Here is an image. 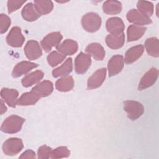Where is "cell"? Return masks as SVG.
Returning a JSON list of instances; mask_svg holds the SVG:
<instances>
[{
	"label": "cell",
	"instance_id": "19",
	"mask_svg": "<svg viewBox=\"0 0 159 159\" xmlns=\"http://www.w3.org/2000/svg\"><path fill=\"white\" fill-rule=\"evenodd\" d=\"M143 51L144 47L141 44L131 47L125 53L124 61L127 64L134 62L142 56Z\"/></svg>",
	"mask_w": 159,
	"mask_h": 159
},
{
	"label": "cell",
	"instance_id": "21",
	"mask_svg": "<svg viewBox=\"0 0 159 159\" xmlns=\"http://www.w3.org/2000/svg\"><path fill=\"white\" fill-rule=\"evenodd\" d=\"M44 73L41 70H36L26 76L22 80V84L24 87H29L39 82L43 77Z\"/></svg>",
	"mask_w": 159,
	"mask_h": 159
},
{
	"label": "cell",
	"instance_id": "1",
	"mask_svg": "<svg viewBox=\"0 0 159 159\" xmlns=\"http://www.w3.org/2000/svg\"><path fill=\"white\" fill-rule=\"evenodd\" d=\"M25 119L16 115L7 117L2 124L1 130L5 133L14 134L20 130Z\"/></svg>",
	"mask_w": 159,
	"mask_h": 159
},
{
	"label": "cell",
	"instance_id": "24",
	"mask_svg": "<svg viewBox=\"0 0 159 159\" xmlns=\"http://www.w3.org/2000/svg\"><path fill=\"white\" fill-rule=\"evenodd\" d=\"M74 81L71 76H65L58 80L55 83L56 89L60 91H68L73 89Z\"/></svg>",
	"mask_w": 159,
	"mask_h": 159
},
{
	"label": "cell",
	"instance_id": "25",
	"mask_svg": "<svg viewBox=\"0 0 159 159\" xmlns=\"http://www.w3.org/2000/svg\"><path fill=\"white\" fill-rule=\"evenodd\" d=\"M103 11L107 14H117L122 11V4L117 1H107L102 5Z\"/></svg>",
	"mask_w": 159,
	"mask_h": 159
},
{
	"label": "cell",
	"instance_id": "10",
	"mask_svg": "<svg viewBox=\"0 0 159 159\" xmlns=\"http://www.w3.org/2000/svg\"><path fill=\"white\" fill-rule=\"evenodd\" d=\"M106 76V69L102 68L96 71L88 79V89H93L99 87L104 82Z\"/></svg>",
	"mask_w": 159,
	"mask_h": 159
},
{
	"label": "cell",
	"instance_id": "16",
	"mask_svg": "<svg viewBox=\"0 0 159 159\" xmlns=\"http://www.w3.org/2000/svg\"><path fill=\"white\" fill-rule=\"evenodd\" d=\"M125 42V35L124 32L119 34H110L106 37L107 45L112 49L121 48Z\"/></svg>",
	"mask_w": 159,
	"mask_h": 159
},
{
	"label": "cell",
	"instance_id": "8",
	"mask_svg": "<svg viewBox=\"0 0 159 159\" xmlns=\"http://www.w3.org/2000/svg\"><path fill=\"white\" fill-rule=\"evenodd\" d=\"M24 53L26 57L30 60H34L42 55V52L39 43L34 40L28 41L24 47Z\"/></svg>",
	"mask_w": 159,
	"mask_h": 159
},
{
	"label": "cell",
	"instance_id": "11",
	"mask_svg": "<svg viewBox=\"0 0 159 159\" xmlns=\"http://www.w3.org/2000/svg\"><path fill=\"white\" fill-rule=\"evenodd\" d=\"M158 75V70L156 68H152L142 77L139 84V90L145 89L152 86L157 80Z\"/></svg>",
	"mask_w": 159,
	"mask_h": 159
},
{
	"label": "cell",
	"instance_id": "15",
	"mask_svg": "<svg viewBox=\"0 0 159 159\" xmlns=\"http://www.w3.org/2000/svg\"><path fill=\"white\" fill-rule=\"evenodd\" d=\"M19 92L14 89H9L4 88L1 91V96L2 99L10 107H16L17 102V98Z\"/></svg>",
	"mask_w": 159,
	"mask_h": 159
},
{
	"label": "cell",
	"instance_id": "27",
	"mask_svg": "<svg viewBox=\"0 0 159 159\" xmlns=\"http://www.w3.org/2000/svg\"><path fill=\"white\" fill-rule=\"evenodd\" d=\"M34 6L40 15L48 14L53 8V2L51 1H34Z\"/></svg>",
	"mask_w": 159,
	"mask_h": 159
},
{
	"label": "cell",
	"instance_id": "4",
	"mask_svg": "<svg viewBox=\"0 0 159 159\" xmlns=\"http://www.w3.org/2000/svg\"><path fill=\"white\" fill-rule=\"evenodd\" d=\"M23 147V142L20 139L10 138L4 142L2 145V151L6 155L13 156L19 153Z\"/></svg>",
	"mask_w": 159,
	"mask_h": 159
},
{
	"label": "cell",
	"instance_id": "5",
	"mask_svg": "<svg viewBox=\"0 0 159 159\" xmlns=\"http://www.w3.org/2000/svg\"><path fill=\"white\" fill-rule=\"evenodd\" d=\"M63 37L60 32H55L47 35L41 41L40 44L43 50L48 52L54 47H57L62 39Z\"/></svg>",
	"mask_w": 159,
	"mask_h": 159
},
{
	"label": "cell",
	"instance_id": "28",
	"mask_svg": "<svg viewBox=\"0 0 159 159\" xmlns=\"http://www.w3.org/2000/svg\"><path fill=\"white\" fill-rule=\"evenodd\" d=\"M40 98L37 96L32 91L24 93L17 100V104L19 106H29L35 104Z\"/></svg>",
	"mask_w": 159,
	"mask_h": 159
},
{
	"label": "cell",
	"instance_id": "30",
	"mask_svg": "<svg viewBox=\"0 0 159 159\" xmlns=\"http://www.w3.org/2000/svg\"><path fill=\"white\" fill-rule=\"evenodd\" d=\"M138 11L141 12L142 14H145L148 17H150L153 12V4L148 1H140L137 2Z\"/></svg>",
	"mask_w": 159,
	"mask_h": 159
},
{
	"label": "cell",
	"instance_id": "34",
	"mask_svg": "<svg viewBox=\"0 0 159 159\" xmlns=\"http://www.w3.org/2000/svg\"><path fill=\"white\" fill-rule=\"evenodd\" d=\"M52 148L47 145H42L38 149V158H48L52 153Z\"/></svg>",
	"mask_w": 159,
	"mask_h": 159
},
{
	"label": "cell",
	"instance_id": "6",
	"mask_svg": "<svg viewBox=\"0 0 159 159\" xmlns=\"http://www.w3.org/2000/svg\"><path fill=\"white\" fill-rule=\"evenodd\" d=\"M24 40L25 38L19 27H13L6 37V42L8 45L13 47H21Z\"/></svg>",
	"mask_w": 159,
	"mask_h": 159
},
{
	"label": "cell",
	"instance_id": "29",
	"mask_svg": "<svg viewBox=\"0 0 159 159\" xmlns=\"http://www.w3.org/2000/svg\"><path fill=\"white\" fill-rule=\"evenodd\" d=\"M145 47L148 55L155 57H158V40L157 37H151L147 39L145 43Z\"/></svg>",
	"mask_w": 159,
	"mask_h": 159
},
{
	"label": "cell",
	"instance_id": "33",
	"mask_svg": "<svg viewBox=\"0 0 159 159\" xmlns=\"http://www.w3.org/2000/svg\"><path fill=\"white\" fill-rule=\"evenodd\" d=\"M11 19L6 14H1L0 16V32L2 34L5 33L11 25Z\"/></svg>",
	"mask_w": 159,
	"mask_h": 159
},
{
	"label": "cell",
	"instance_id": "12",
	"mask_svg": "<svg viewBox=\"0 0 159 159\" xmlns=\"http://www.w3.org/2000/svg\"><path fill=\"white\" fill-rule=\"evenodd\" d=\"M124 65V60L123 56L120 55H116L111 57L107 65L109 76H112L119 73Z\"/></svg>",
	"mask_w": 159,
	"mask_h": 159
},
{
	"label": "cell",
	"instance_id": "17",
	"mask_svg": "<svg viewBox=\"0 0 159 159\" xmlns=\"http://www.w3.org/2000/svg\"><path fill=\"white\" fill-rule=\"evenodd\" d=\"M78 43L75 41L71 39H66L57 47V49L60 53L66 56L75 53L78 50Z\"/></svg>",
	"mask_w": 159,
	"mask_h": 159
},
{
	"label": "cell",
	"instance_id": "32",
	"mask_svg": "<svg viewBox=\"0 0 159 159\" xmlns=\"http://www.w3.org/2000/svg\"><path fill=\"white\" fill-rule=\"evenodd\" d=\"M70 155V152L66 147H59L52 151L50 158H61L68 157Z\"/></svg>",
	"mask_w": 159,
	"mask_h": 159
},
{
	"label": "cell",
	"instance_id": "35",
	"mask_svg": "<svg viewBox=\"0 0 159 159\" xmlns=\"http://www.w3.org/2000/svg\"><path fill=\"white\" fill-rule=\"evenodd\" d=\"M25 1H7V9L9 14L17 11L20 8L22 5L25 3Z\"/></svg>",
	"mask_w": 159,
	"mask_h": 159
},
{
	"label": "cell",
	"instance_id": "36",
	"mask_svg": "<svg viewBox=\"0 0 159 159\" xmlns=\"http://www.w3.org/2000/svg\"><path fill=\"white\" fill-rule=\"evenodd\" d=\"M35 158V153L31 150L25 151L20 157L19 158Z\"/></svg>",
	"mask_w": 159,
	"mask_h": 159
},
{
	"label": "cell",
	"instance_id": "37",
	"mask_svg": "<svg viewBox=\"0 0 159 159\" xmlns=\"http://www.w3.org/2000/svg\"><path fill=\"white\" fill-rule=\"evenodd\" d=\"M0 111H1V114H3L7 111V107L5 106L2 99L1 100V109H0Z\"/></svg>",
	"mask_w": 159,
	"mask_h": 159
},
{
	"label": "cell",
	"instance_id": "7",
	"mask_svg": "<svg viewBox=\"0 0 159 159\" xmlns=\"http://www.w3.org/2000/svg\"><path fill=\"white\" fill-rule=\"evenodd\" d=\"M127 20L137 25H143L151 24L150 18L137 9H131L127 14Z\"/></svg>",
	"mask_w": 159,
	"mask_h": 159
},
{
	"label": "cell",
	"instance_id": "26",
	"mask_svg": "<svg viewBox=\"0 0 159 159\" xmlns=\"http://www.w3.org/2000/svg\"><path fill=\"white\" fill-rule=\"evenodd\" d=\"M22 16L27 21L35 20L40 16L32 3H28L24 7L22 11Z\"/></svg>",
	"mask_w": 159,
	"mask_h": 159
},
{
	"label": "cell",
	"instance_id": "2",
	"mask_svg": "<svg viewBox=\"0 0 159 159\" xmlns=\"http://www.w3.org/2000/svg\"><path fill=\"white\" fill-rule=\"evenodd\" d=\"M81 24L85 30L89 32H94L101 27V19L95 12H88L83 16Z\"/></svg>",
	"mask_w": 159,
	"mask_h": 159
},
{
	"label": "cell",
	"instance_id": "23",
	"mask_svg": "<svg viewBox=\"0 0 159 159\" xmlns=\"http://www.w3.org/2000/svg\"><path fill=\"white\" fill-rule=\"evenodd\" d=\"M146 28L137 25H130L127 29V40L129 42L139 39L145 33Z\"/></svg>",
	"mask_w": 159,
	"mask_h": 159
},
{
	"label": "cell",
	"instance_id": "18",
	"mask_svg": "<svg viewBox=\"0 0 159 159\" xmlns=\"http://www.w3.org/2000/svg\"><path fill=\"white\" fill-rule=\"evenodd\" d=\"M124 28V24L119 17H112L106 22V29L110 34L122 33Z\"/></svg>",
	"mask_w": 159,
	"mask_h": 159
},
{
	"label": "cell",
	"instance_id": "14",
	"mask_svg": "<svg viewBox=\"0 0 159 159\" xmlns=\"http://www.w3.org/2000/svg\"><path fill=\"white\" fill-rule=\"evenodd\" d=\"M38 66V65L28 61H22L18 63L14 68L12 75L14 78L19 77L27 73L32 69Z\"/></svg>",
	"mask_w": 159,
	"mask_h": 159
},
{
	"label": "cell",
	"instance_id": "13",
	"mask_svg": "<svg viewBox=\"0 0 159 159\" xmlns=\"http://www.w3.org/2000/svg\"><path fill=\"white\" fill-rule=\"evenodd\" d=\"M53 89V86L51 81L44 80L37 84L31 90L39 98H43L50 95Z\"/></svg>",
	"mask_w": 159,
	"mask_h": 159
},
{
	"label": "cell",
	"instance_id": "9",
	"mask_svg": "<svg viewBox=\"0 0 159 159\" xmlns=\"http://www.w3.org/2000/svg\"><path fill=\"white\" fill-rule=\"evenodd\" d=\"M91 63V56L89 54H85L81 52L76 58L75 61V68L78 74L84 73Z\"/></svg>",
	"mask_w": 159,
	"mask_h": 159
},
{
	"label": "cell",
	"instance_id": "22",
	"mask_svg": "<svg viewBox=\"0 0 159 159\" xmlns=\"http://www.w3.org/2000/svg\"><path fill=\"white\" fill-rule=\"evenodd\" d=\"M73 69L72 65V59L71 58H67L65 61L59 67L55 68L52 71L53 76L55 78L67 76L69 73H70Z\"/></svg>",
	"mask_w": 159,
	"mask_h": 159
},
{
	"label": "cell",
	"instance_id": "3",
	"mask_svg": "<svg viewBox=\"0 0 159 159\" xmlns=\"http://www.w3.org/2000/svg\"><path fill=\"white\" fill-rule=\"evenodd\" d=\"M123 107L124 110L127 112V117L132 120H137L144 112L143 105L135 101L127 100L124 101Z\"/></svg>",
	"mask_w": 159,
	"mask_h": 159
},
{
	"label": "cell",
	"instance_id": "20",
	"mask_svg": "<svg viewBox=\"0 0 159 159\" xmlns=\"http://www.w3.org/2000/svg\"><path fill=\"white\" fill-rule=\"evenodd\" d=\"M86 52L96 60H102L105 57V50L102 46L98 43H93L88 45Z\"/></svg>",
	"mask_w": 159,
	"mask_h": 159
},
{
	"label": "cell",
	"instance_id": "31",
	"mask_svg": "<svg viewBox=\"0 0 159 159\" xmlns=\"http://www.w3.org/2000/svg\"><path fill=\"white\" fill-rule=\"evenodd\" d=\"M65 58V55L57 51H53L47 57V61L51 66H55L60 64Z\"/></svg>",
	"mask_w": 159,
	"mask_h": 159
}]
</instances>
